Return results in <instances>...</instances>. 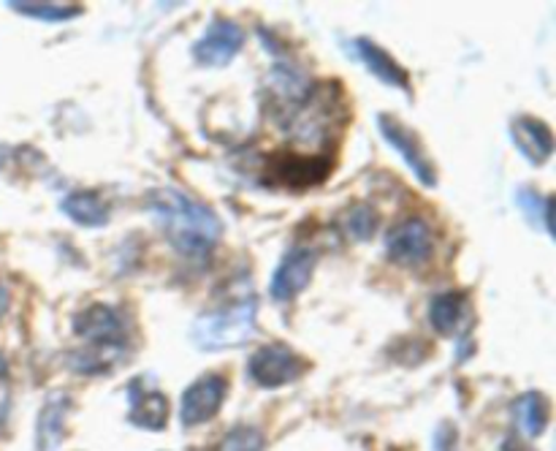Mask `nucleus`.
<instances>
[{"label": "nucleus", "instance_id": "11", "mask_svg": "<svg viewBox=\"0 0 556 451\" xmlns=\"http://www.w3.org/2000/svg\"><path fill=\"white\" fill-rule=\"evenodd\" d=\"M128 422L139 429L161 433L168 422V397L155 386H147L144 378H134L128 386Z\"/></svg>", "mask_w": 556, "mask_h": 451}, {"label": "nucleus", "instance_id": "19", "mask_svg": "<svg viewBox=\"0 0 556 451\" xmlns=\"http://www.w3.org/2000/svg\"><path fill=\"white\" fill-rule=\"evenodd\" d=\"M380 226V215L369 204H353L351 210L342 215V228L356 242H369Z\"/></svg>", "mask_w": 556, "mask_h": 451}, {"label": "nucleus", "instance_id": "18", "mask_svg": "<svg viewBox=\"0 0 556 451\" xmlns=\"http://www.w3.org/2000/svg\"><path fill=\"white\" fill-rule=\"evenodd\" d=\"M516 204H519L521 215L527 217L532 228H541V231L552 234V206L554 201L548 196H541L535 188H519L516 190Z\"/></svg>", "mask_w": 556, "mask_h": 451}, {"label": "nucleus", "instance_id": "1", "mask_svg": "<svg viewBox=\"0 0 556 451\" xmlns=\"http://www.w3.org/2000/svg\"><path fill=\"white\" fill-rule=\"evenodd\" d=\"M147 212L157 223L163 237L185 259L201 261L215 250L223 237V221L212 206L177 188H155L144 199Z\"/></svg>", "mask_w": 556, "mask_h": 451}, {"label": "nucleus", "instance_id": "7", "mask_svg": "<svg viewBox=\"0 0 556 451\" xmlns=\"http://www.w3.org/2000/svg\"><path fill=\"white\" fill-rule=\"evenodd\" d=\"M378 130L386 141L391 145V150L405 161V166L410 168L413 177L424 185V188H434L438 185V172H434V163L429 161L427 150H424L421 139H418L416 130L407 128L405 123H400L391 114H378Z\"/></svg>", "mask_w": 556, "mask_h": 451}, {"label": "nucleus", "instance_id": "14", "mask_svg": "<svg viewBox=\"0 0 556 451\" xmlns=\"http://www.w3.org/2000/svg\"><path fill=\"white\" fill-rule=\"evenodd\" d=\"M510 139L514 147L532 163V166H543L554 152V134L543 120L521 114V117L510 120Z\"/></svg>", "mask_w": 556, "mask_h": 451}, {"label": "nucleus", "instance_id": "3", "mask_svg": "<svg viewBox=\"0 0 556 451\" xmlns=\"http://www.w3.org/2000/svg\"><path fill=\"white\" fill-rule=\"evenodd\" d=\"M255 321H258V299L253 291H244L237 299H226L210 313H201L190 326V340L201 351L239 348L255 335Z\"/></svg>", "mask_w": 556, "mask_h": 451}, {"label": "nucleus", "instance_id": "8", "mask_svg": "<svg viewBox=\"0 0 556 451\" xmlns=\"http://www.w3.org/2000/svg\"><path fill=\"white\" fill-rule=\"evenodd\" d=\"M244 41H248V36H244L237 22L217 16V20L210 22L204 36L193 43V58L204 68H223L242 52Z\"/></svg>", "mask_w": 556, "mask_h": 451}, {"label": "nucleus", "instance_id": "21", "mask_svg": "<svg viewBox=\"0 0 556 451\" xmlns=\"http://www.w3.org/2000/svg\"><path fill=\"white\" fill-rule=\"evenodd\" d=\"M266 438L258 427H250V424H242V427H233L231 433L223 435V440L217 443L215 451H264Z\"/></svg>", "mask_w": 556, "mask_h": 451}, {"label": "nucleus", "instance_id": "10", "mask_svg": "<svg viewBox=\"0 0 556 451\" xmlns=\"http://www.w3.org/2000/svg\"><path fill=\"white\" fill-rule=\"evenodd\" d=\"M318 266V250L313 248H293L282 255L277 270L271 272L269 293L275 302H291L313 280V272Z\"/></svg>", "mask_w": 556, "mask_h": 451}, {"label": "nucleus", "instance_id": "17", "mask_svg": "<svg viewBox=\"0 0 556 451\" xmlns=\"http://www.w3.org/2000/svg\"><path fill=\"white\" fill-rule=\"evenodd\" d=\"M514 418L516 427L527 435V438H541L548 427V416H552V408H548L546 394L541 391H525L514 400Z\"/></svg>", "mask_w": 556, "mask_h": 451}, {"label": "nucleus", "instance_id": "12", "mask_svg": "<svg viewBox=\"0 0 556 451\" xmlns=\"http://www.w3.org/2000/svg\"><path fill=\"white\" fill-rule=\"evenodd\" d=\"M348 52H351L358 63L367 65L369 74H372L375 79H380L383 85L396 87V90H405L407 96H410V76H407V71L402 68L383 47H378L372 38H356V41L348 43Z\"/></svg>", "mask_w": 556, "mask_h": 451}, {"label": "nucleus", "instance_id": "13", "mask_svg": "<svg viewBox=\"0 0 556 451\" xmlns=\"http://www.w3.org/2000/svg\"><path fill=\"white\" fill-rule=\"evenodd\" d=\"M429 324L443 337H467V329L472 324L470 297L462 291L438 293L429 304Z\"/></svg>", "mask_w": 556, "mask_h": 451}, {"label": "nucleus", "instance_id": "20", "mask_svg": "<svg viewBox=\"0 0 556 451\" xmlns=\"http://www.w3.org/2000/svg\"><path fill=\"white\" fill-rule=\"evenodd\" d=\"M9 9L22 16H30V20L41 22H65L81 14V5L74 3H25V0H11Z\"/></svg>", "mask_w": 556, "mask_h": 451}, {"label": "nucleus", "instance_id": "23", "mask_svg": "<svg viewBox=\"0 0 556 451\" xmlns=\"http://www.w3.org/2000/svg\"><path fill=\"white\" fill-rule=\"evenodd\" d=\"M9 375V362H5V356H0V378H5Z\"/></svg>", "mask_w": 556, "mask_h": 451}, {"label": "nucleus", "instance_id": "9", "mask_svg": "<svg viewBox=\"0 0 556 451\" xmlns=\"http://www.w3.org/2000/svg\"><path fill=\"white\" fill-rule=\"evenodd\" d=\"M228 394V380L223 375L210 373L201 375L199 380L182 391V405H179V418L185 427H199L217 416Z\"/></svg>", "mask_w": 556, "mask_h": 451}, {"label": "nucleus", "instance_id": "5", "mask_svg": "<svg viewBox=\"0 0 556 451\" xmlns=\"http://www.w3.org/2000/svg\"><path fill=\"white\" fill-rule=\"evenodd\" d=\"M334 158L318 155V152H275L269 158V179L286 188H315L331 174Z\"/></svg>", "mask_w": 556, "mask_h": 451}, {"label": "nucleus", "instance_id": "4", "mask_svg": "<svg viewBox=\"0 0 556 451\" xmlns=\"http://www.w3.org/2000/svg\"><path fill=\"white\" fill-rule=\"evenodd\" d=\"M304 369H307V362L286 342L261 346L248 362L250 380L261 389H280V386L293 384L296 378H302Z\"/></svg>", "mask_w": 556, "mask_h": 451}, {"label": "nucleus", "instance_id": "2", "mask_svg": "<svg viewBox=\"0 0 556 451\" xmlns=\"http://www.w3.org/2000/svg\"><path fill=\"white\" fill-rule=\"evenodd\" d=\"M74 331L85 348L71 353L68 367L79 375L109 373L125 356L130 342V326L123 310L112 304H90L74 318Z\"/></svg>", "mask_w": 556, "mask_h": 451}, {"label": "nucleus", "instance_id": "22", "mask_svg": "<svg viewBox=\"0 0 556 451\" xmlns=\"http://www.w3.org/2000/svg\"><path fill=\"white\" fill-rule=\"evenodd\" d=\"M9 304H11V293H9V288H5L3 283H0V318H3V315L9 313Z\"/></svg>", "mask_w": 556, "mask_h": 451}, {"label": "nucleus", "instance_id": "16", "mask_svg": "<svg viewBox=\"0 0 556 451\" xmlns=\"http://www.w3.org/2000/svg\"><path fill=\"white\" fill-rule=\"evenodd\" d=\"M60 210H63V215L68 217V221H74L76 226L98 228L109 223V206L106 201L101 199V193H96V190H74V193L65 196Z\"/></svg>", "mask_w": 556, "mask_h": 451}, {"label": "nucleus", "instance_id": "6", "mask_svg": "<svg viewBox=\"0 0 556 451\" xmlns=\"http://www.w3.org/2000/svg\"><path fill=\"white\" fill-rule=\"evenodd\" d=\"M434 234L424 217H405L386 234V255L396 266H421L432 259Z\"/></svg>", "mask_w": 556, "mask_h": 451}, {"label": "nucleus", "instance_id": "15", "mask_svg": "<svg viewBox=\"0 0 556 451\" xmlns=\"http://www.w3.org/2000/svg\"><path fill=\"white\" fill-rule=\"evenodd\" d=\"M71 411V397L58 391V394H49L43 402L41 413H38L36 424V443L38 451H54L65 438V416Z\"/></svg>", "mask_w": 556, "mask_h": 451}]
</instances>
